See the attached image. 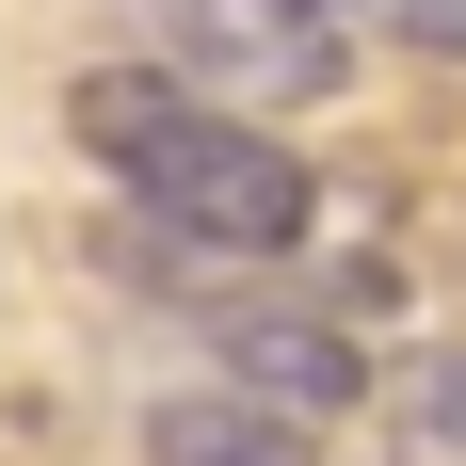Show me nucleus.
<instances>
[{
    "instance_id": "f257e3e1",
    "label": "nucleus",
    "mask_w": 466,
    "mask_h": 466,
    "mask_svg": "<svg viewBox=\"0 0 466 466\" xmlns=\"http://www.w3.org/2000/svg\"><path fill=\"white\" fill-rule=\"evenodd\" d=\"M65 113H81V145L129 177V209L161 241H193V258H289V241L322 226V177H306L274 129H241V113H209V96L145 81V65H96Z\"/></svg>"
},
{
    "instance_id": "f03ea898",
    "label": "nucleus",
    "mask_w": 466,
    "mask_h": 466,
    "mask_svg": "<svg viewBox=\"0 0 466 466\" xmlns=\"http://www.w3.org/2000/svg\"><path fill=\"white\" fill-rule=\"evenodd\" d=\"M209 322V354H226V386H274V402H354V338H338V289L322 306H289V289H226V306H193Z\"/></svg>"
},
{
    "instance_id": "7ed1b4c3",
    "label": "nucleus",
    "mask_w": 466,
    "mask_h": 466,
    "mask_svg": "<svg viewBox=\"0 0 466 466\" xmlns=\"http://www.w3.org/2000/svg\"><path fill=\"white\" fill-rule=\"evenodd\" d=\"M145 466H322V434H306V402H274V386H177V402L145 419Z\"/></svg>"
},
{
    "instance_id": "20e7f679",
    "label": "nucleus",
    "mask_w": 466,
    "mask_h": 466,
    "mask_svg": "<svg viewBox=\"0 0 466 466\" xmlns=\"http://www.w3.org/2000/svg\"><path fill=\"white\" fill-rule=\"evenodd\" d=\"M402 434H419L434 466H466V354H419V370H402Z\"/></svg>"
},
{
    "instance_id": "39448f33",
    "label": "nucleus",
    "mask_w": 466,
    "mask_h": 466,
    "mask_svg": "<svg viewBox=\"0 0 466 466\" xmlns=\"http://www.w3.org/2000/svg\"><path fill=\"white\" fill-rule=\"evenodd\" d=\"M322 16H354V33H386V48H434V65H466V0H322Z\"/></svg>"
}]
</instances>
